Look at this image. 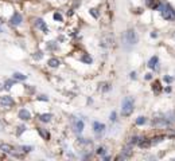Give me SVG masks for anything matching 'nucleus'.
I'll use <instances>...</instances> for the list:
<instances>
[{
  "label": "nucleus",
  "mask_w": 175,
  "mask_h": 161,
  "mask_svg": "<svg viewBox=\"0 0 175 161\" xmlns=\"http://www.w3.org/2000/svg\"><path fill=\"white\" fill-rule=\"evenodd\" d=\"M133 113V100L131 97H125L121 104V114L123 117H129Z\"/></svg>",
  "instance_id": "f257e3e1"
},
{
  "label": "nucleus",
  "mask_w": 175,
  "mask_h": 161,
  "mask_svg": "<svg viewBox=\"0 0 175 161\" xmlns=\"http://www.w3.org/2000/svg\"><path fill=\"white\" fill-rule=\"evenodd\" d=\"M139 42V36H137L135 30H128L124 34V43L128 46H135Z\"/></svg>",
  "instance_id": "f03ea898"
},
{
  "label": "nucleus",
  "mask_w": 175,
  "mask_h": 161,
  "mask_svg": "<svg viewBox=\"0 0 175 161\" xmlns=\"http://www.w3.org/2000/svg\"><path fill=\"white\" fill-rule=\"evenodd\" d=\"M0 150L4 152V153H7V154H11V156L19 157V154L15 152V148L11 146L10 144H5V142H2V141H0Z\"/></svg>",
  "instance_id": "7ed1b4c3"
},
{
  "label": "nucleus",
  "mask_w": 175,
  "mask_h": 161,
  "mask_svg": "<svg viewBox=\"0 0 175 161\" xmlns=\"http://www.w3.org/2000/svg\"><path fill=\"white\" fill-rule=\"evenodd\" d=\"M112 44H113V35L112 34H105L101 38V40H100V46H102L105 48L112 47Z\"/></svg>",
  "instance_id": "20e7f679"
},
{
  "label": "nucleus",
  "mask_w": 175,
  "mask_h": 161,
  "mask_svg": "<svg viewBox=\"0 0 175 161\" xmlns=\"http://www.w3.org/2000/svg\"><path fill=\"white\" fill-rule=\"evenodd\" d=\"M152 125H154L156 129H164L166 126L170 125V121L166 118H156L152 121Z\"/></svg>",
  "instance_id": "39448f33"
},
{
  "label": "nucleus",
  "mask_w": 175,
  "mask_h": 161,
  "mask_svg": "<svg viewBox=\"0 0 175 161\" xmlns=\"http://www.w3.org/2000/svg\"><path fill=\"white\" fill-rule=\"evenodd\" d=\"M0 104L4 107H11L15 105V101L12 100V97H10V95H3V97H0Z\"/></svg>",
  "instance_id": "423d86ee"
},
{
  "label": "nucleus",
  "mask_w": 175,
  "mask_h": 161,
  "mask_svg": "<svg viewBox=\"0 0 175 161\" xmlns=\"http://www.w3.org/2000/svg\"><path fill=\"white\" fill-rule=\"evenodd\" d=\"M10 21H11L12 26H19L22 21H23V18H22V15L19 12H15V14L12 15V18L10 19Z\"/></svg>",
  "instance_id": "0eeeda50"
},
{
  "label": "nucleus",
  "mask_w": 175,
  "mask_h": 161,
  "mask_svg": "<svg viewBox=\"0 0 175 161\" xmlns=\"http://www.w3.org/2000/svg\"><path fill=\"white\" fill-rule=\"evenodd\" d=\"M93 130H94L96 134H101L102 132L105 130V125L104 123H101V122H93Z\"/></svg>",
  "instance_id": "6e6552de"
},
{
  "label": "nucleus",
  "mask_w": 175,
  "mask_h": 161,
  "mask_svg": "<svg viewBox=\"0 0 175 161\" xmlns=\"http://www.w3.org/2000/svg\"><path fill=\"white\" fill-rule=\"evenodd\" d=\"M35 26L38 27L39 30H42L45 34L49 32V28H47V26H46V23H45V20H43V19H36L35 20Z\"/></svg>",
  "instance_id": "1a4fd4ad"
},
{
  "label": "nucleus",
  "mask_w": 175,
  "mask_h": 161,
  "mask_svg": "<svg viewBox=\"0 0 175 161\" xmlns=\"http://www.w3.org/2000/svg\"><path fill=\"white\" fill-rule=\"evenodd\" d=\"M19 118L22 121H29L31 118V113H30L29 110H26V109H22L19 111Z\"/></svg>",
  "instance_id": "9d476101"
},
{
  "label": "nucleus",
  "mask_w": 175,
  "mask_h": 161,
  "mask_svg": "<svg viewBox=\"0 0 175 161\" xmlns=\"http://www.w3.org/2000/svg\"><path fill=\"white\" fill-rule=\"evenodd\" d=\"M146 4L148 5V7H151L152 10H158L159 8V0H146Z\"/></svg>",
  "instance_id": "9b49d317"
},
{
  "label": "nucleus",
  "mask_w": 175,
  "mask_h": 161,
  "mask_svg": "<svg viewBox=\"0 0 175 161\" xmlns=\"http://www.w3.org/2000/svg\"><path fill=\"white\" fill-rule=\"evenodd\" d=\"M151 140H148V138H143L142 141H139V146L142 148V149H147V148L151 146Z\"/></svg>",
  "instance_id": "f8f14e48"
},
{
  "label": "nucleus",
  "mask_w": 175,
  "mask_h": 161,
  "mask_svg": "<svg viewBox=\"0 0 175 161\" xmlns=\"http://www.w3.org/2000/svg\"><path fill=\"white\" fill-rule=\"evenodd\" d=\"M74 130H76V133H81L84 130V121H81V120L76 121V123H74Z\"/></svg>",
  "instance_id": "ddd939ff"
},
{
  "label": "nucleus",
  "mask_w": 175,
  "mask_h": 161,
  "mask_svg": "<svg viewBox=\"0 0 175 161\" xmlns=\"http://www.w3.org/2000/svg\"><path fill=\"white\" fill-rule=\"evenodd\" d=\"M53 118V116L51 114H49V113H45V114H40L39 116V120L42 121V122H50Z\"/></svg>",
  "instance_id": "4468645a"
},
{
  "label": "nucleus",
  "mask_w": 175,
  "mask_h": 161,
  "mask_svg": "<svg viewBox=\"0 0 175 161\" xmlns=\"http://www.w3.org/2000/svg\"><path fill=\"white\" fill-rule=\"evenodd\" d=\"M49 66L50 67H53V69H55V67H58L59 64H61V62H59L57 58H51V59H49Z\"/></svg>",
  "instance_id": "2eb2a0df"
},
{
  "label": "nucleus",
  "mask_w": 175,
  "mask_h": 161,
  "mask_svg": "<svg viewBox=\"0 0 175 161\" xmlns=\"http://www.w3.org/2000/svg\"><path fill=\"white\" fill-rule=\"evenodd\" d=\"M158 62H159L158 57H152L151 59H149V62H148V66L151 67V69H155V67L158 66Z\"/></svg>",
  "instance_id": "dca6fc26"
},
{
  "label": "nucleus",
  "mask_w": 175,
  "mask_h": 161,
  "mask_svg": "<svg viewBox=\"0 0 175 161\" xmlns=\"http://www.w3.org/2000/svg\"><path fill=\"white\" fill-rule=\"evenodd\" d=\"M38 132H39V134L42 136L43 138H45V140H49L50 138V134H49V132H46L45 129L43 128H38Z\"/></svg>",
  "instance_id": "f3484780"
},
{
  "label": "nucleus",
  "mask_w": 175,
  "mask_h": 161,
  "mask_svg": "<svg viewBox=\"0 0 175 161\" xmlns=\"http://www.w3.org/2000/svg\"><path fill=\"white\" fill-rule=\"evenodd\" d=\"M164 140V136H158V137H154L151 138V144L155 145V144H159V142H162Z\"/></svg>",
  "instance_id": "a211bd4d"
},
{
  "label": "nucleus",
  "mask_w": 175,
  "mask_h": 161,
  "mask_svg": "<svg viewBox=\"0 0 175 161\" xmlns=\"http://www.w3.org/2000/svg\"><path fill=\"white\" fill-rule=\"evenodd\" d=\"M14 83H15V79H8V80H5V83H4V89L10 90L12 86H14Z\"/></svg>",
  "instance_id": "6ab92c4d"
},
{
  "label": "nucleus",
  "mask_w": 175,
  "mask_h": 161,
  "mask_svg": "<svg viewBox=\"0 0 175 161\" xmlns=\"http://www.w3.org/2000/svg\"><path fill=\"white\" fill-rule=\"evenodd\" d=\"M27 77L26 75H23V74H20V73H15L14 74V79L15 80H24Z\"/></svg>",
  "instance_id": "aec40b11"
},
{
  "label": "nucleus",
  "mask_w": 175,
  "mask_h": 161,
  "mask_svg": "<svg viewBox=\"0 0 175 161\" xmlns=\"http://www.w3.org/2000/svg\"><path fill=\"white\" fill-rule=\"evenodd\" d=\"M81 61H82V62H85V63H88V64H90V63H92V62H93L92 58H90L89 55H86V54L84 55L82 58H81Z\"/></svg>",
  "instance_id": "412c9836"
},
{
  "label": "nucleus",
  "mask_w": 175,
  "mask_h": 161,
  "mask_svg": "<svg viewBox=\"0 0 175 161\" xmlns=\"http://www.w3.org/2000/svg\"><path fill=\"white\" fill-rule=\"evenodd\" d=\"M146 122H147V118H146V117H142V116L137 117V120H136V123H137V125H144Z\"/></svg>",
  "instance_id": "4be33fe9"
},
{
  "label": "nucleus",
  "mask_w": 175,
  "mask_h": 161,
  "mask_svg": "<svg viewBox=\"0 0 175 161\" xmlns=\"http://www.w3.org/2000/svg\"><path fill=\"white\" fill-rule=\"evenodd\" d=\"M42 57H43V52H40V51H38V52H35V54H34V55H33V58H34V59H36V61L42 59Z\"/></svg>",
  "instance_id": "5701e85b"
},
{
  "label": "nucleus",
  "mask_w": 175,
  "mask_h": 161,
  "mask_svg": "<svg viewBox=\"0 0 175 161\" xmlns=\"http://www.w3.org/2000/svg\"><path fill=\"white\" fill-rule=\"evenodd\" d=\"M47 48H49V50H55V48H57V44H55V42H49V43H47Z\"/></svg>",
  "instance_id": "b1692460"
},
{
  "label": "nucleus",
  "mask_w": 175,
  "mask_h": 161,
  "mask_svg": "<svg viewBox=\"0 0 175 161\" xmlns=\"http://www.w3.org/2000/svg\"><path fill=\"white\" fill-rule=\"evenodd\" d=\"M24 130H26V126H23V125H22V126H19V128H18V133H16V134H18V136H20V134H22V133H23Z\"/></svg>",
  "instance_id": "393cba45"
},
{
  "label": "nucleus",
  "mask_w": 175,
  "mask_h": 161,
  "mask_svg": "<svg viewBox=\"0 0 175 161\" xmlns=\"http://www.w3.org/2000/svg\"><path fill=\"white\" fill-rule=\"evenodd\" d=\"M54 19L57 20V21H62V15L58 14V12H55V14H54Z\"/></svg>",
  "instance_id": "a878e982"
},
{
  "label": "nucleus",
  "mask_w": 175,
  "mask_h": 161,
  "mask_svg": "<svg viewBox=\"0 0 175 161\" xmlns=\"http://www.w3.org/2000/svg\"><path fill=\"white\" fill-rule=\"evenodd\" d=\"M137 140H139V137H132L131 138V141H129V145H135V144H137Z\"/></svg>",
  "instance_id": "bb28decb"
},
{
  "label": "nucleus",
  "mask_w": 175,
  "mask_h": 161,
  "mask_svg": "<svg viewBox=\"0 0 175 161\" xmlns=\"http://www.w3.org/2000/svg\"><path fill=\"white\" fill-rule=\"evenodd\" d=\"M159 86H160V85H159V82H158V80H156V82L154 83V86H152V89H154V91L156 90V91H159V90H160V87H159Z\"/></svg>",
  "instance_id": "cd10ccee"
},
{
  "label": "nucleus",
  "mask_w": 175,
  "mask_h": 161,
  "mask_svg": "<svg viewBox=\"0 0 175 161\" xmlns=\"http://www.w3.org/2000/svg\"><path fill=\"white\" fill-rule=\"evenodd\" d=\"M22 149H23V152H26V153H27V152L33 150V148H31V146H22Z\"/></svg>",
  "instance_id": "c85d7f7f"
},
{
  "label": "nucleus",
  "mask_w": 175,
  "mask_h": 161,
  "mask_svg": "<svg viewBox=\"0 0 175 161\" xmlns=\"http://www.w3.org/2000/svg\"><path fill=\"white\" fill-rule=\"evenodd\" d=\"M97 153H98V154H105V149H104L102 146H100L98 149H97Z\"/></svg>",
  "instance_id": "c756f323"
},
{
  "label": "nucleus",
  "mask_w": 175,
  "mask_h": 161,
  "mask_svg": "<svg viewBox=\"0 0 175 161\" xmlns=\"http://www.w3.org/2000/svg\"><path fill=\"white\" fill-rule=\"evenodd\" d=\"M38 100H39V101H49V98L46 97V95H39Z\"/></svg>",
  "instance_id": "7c9ffc66"
},
{
  "label": "nucleus",
  "mask_w": 175,
  "mask_h": 161,
  "mask_svg": "<svg viewBox=\"0 0 175 161\" xmlns=\"http://www.w3.org/2000/svg\"><path fill=\"white\" fill-rule=\"evenodd\" d=\"M116 120V113L115 111H112V114H111V121H115Z\"/></svg>",
  "instance_id": "2f4dec72"
},
{
  "label": "nucleus",
  "mask_w": 175,
  "mask_h": 161,
  "mask_svg": "<svg viewBox=\"0 0 175 161\" xmlns=\"http://www.w3.org/2000/svg\"><path fill=\"white\" fill-rule=\"evenodd\" d=\"M90 14H92L94 18H97V16H98V14H97V12H96V10H90Z\"/></svg>",
  "instance_id": "473e14b6"
},
{
  "label": "nucleus",
  "mask_w": 175,
  "mask_h": 161,
  "mask_svg": "<svg viewBox=\"0 0 175 161\" xmlns=\"http://www.w3.org/2000/svg\"><path fill=\"white\" fill-rule=\"evenodd\" d=\"M131 78L135 79V78H136V74H135V73H131Z\"/></svg>",
  "instance_id": "72a5a7b5"
},
{
  "label": "nucleus",
  "mask_w": 175,
  "mask_h": 161,
  "mask_svg": "<svg viewBox=\"0 0 175 161\" xmlns=\"http://www.w3.org/2000/svg\"><path fill=\"white\" fill-rule=\"evenodd\" d=\"M151 78H152L151 74H147V75H146V79H151Z\"/></svg>",
  "instance_id": "f704fd0d"
},
{
  "label": "nucleus",
  "mask_w": 175,
  "mask_h": 161,
  "mask_svg": "<svg viewBox=\"0 0 175 161\" xmlns=\"http://www.w3.org/2000/svg\"><path fill=\"white\" fill-rule=\"evenodd\" d=\"M3 129H4V125H3V123H2V122H0V132H2V130H3Z\"/></svg>",
  "instance_id": "c9c22d12"
},
{
  "label": "nucleus",
  "mask_w": 175,
  "mask_h": 161,
  "mask_svg": "<svg viewBox=\"0 0 175 161\" xmlns=\"http://www.w3.org/2000/svg\"><path fill=\"white\" fill-rule=\"evenodd\" d=\"M0 90H2V83H0Z\"/></svg>",
  "instance_id": "e433bc0d"
},
{
  "label": "nucleus",
  "mask_w": 175,
  "mask_h": 161,
  "mask_svg": "<svg viewBox=\"0 0 175 161\" xmlns=\"http://www.w3.org/2000/svg\"><path fill=\"white\" fill-rule=\"evenodd\" d=\"M0 32H3V31H2V28H0Z\"/></svg>",
  "instance_id": "4c0bfd02"
}]
</instances>
